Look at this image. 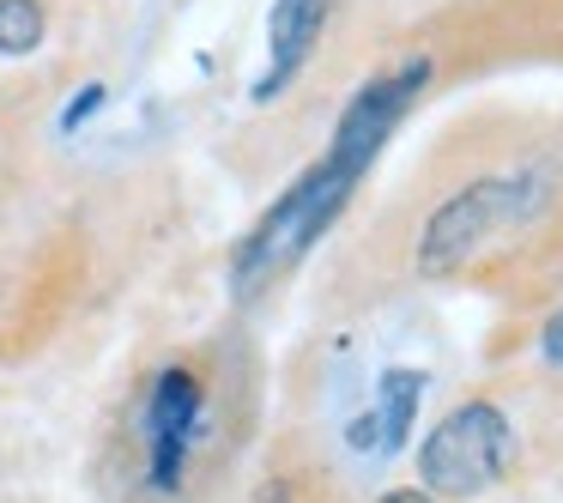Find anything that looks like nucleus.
<instances>
[{"label":"nucleus","mask_w":563,"mask_h":503,"mask_svg":"<svg viewBox=\"0 0 563 503\" xmlns=\"http://www.w3.org/2000/svg\"><path fill=\"white\" fill-rule=\"evenodd\" d=\"M364 176L369 171H364V164H352L345 152H333V146L321 152V158L309 164V171L297 176V183L285 188L267 212H261V225L249 231V243L236 249V285L255 292V285L291 273L297 261L316 249V237L340 219V207L352 200V188L364 183Z\"/></svg>","instance_id":"f257e3e1"},{"label":"nucleus","mask_w":563,"mask_h":503,"mask_svg":"<svg viewBox=\"0 0 563 503\" xmlns=\"http://www.w3.org/2000/svg\"><path fill=\"white\" fill-rule=\"evenodd\" d=\"M539 176L533 171H497L466 183L461 195H449L430 212L424 237H418V273L442 280V273H461L473 255H485L497 237H509L527 212L539 207Z\"/></svg>","instance_id":"f03ea898"},{"label":"nucleus","mask_w":563,"mask_h":503,"mask_svg":"<svg viewBox=\"0 0 563 503\" xmlns=\"http://www.w3.org/2000/svg\"><path fill=\"white\" fill-rule=\"evenodd\" d=\"M509 461H515V430L503 418V406L466 401L430 425L424 449H418V479L442 497H478V491L503 485Z\"/></svg>","instance_id":"7ed1b4c3"},{"label":"nucleus","mask_w":563,"mask_h":503,"mask_svg":"<svg viewBox=\"0 0 563 503\" xmlns=\"http://www.w3.org/2000/svg\"><path fill=\"white\" fill-rule=\"evenodd\" d=\"M207 418H212V401H207V382H200L195 364H170L152 376L146 401H140V473L158 497L183 491L188 479V461L195 449L207 442Z\"/></svg>","instance_id":"20e7f679"},{"label":"nucleus","mask_w":563,"mask_h":503,"mask_svg":"<svg viewBox=\"0 0 563 503\" xmlns=\"http://www.w3.org/2000/svg\"><path fill=\"white\" fill-rule=\"evenodd\" d=\"M333 19V0H273L267 7V67L255 98H279L321 50V31Z\"/></svg>","instance_id":"39448f33"},{"label":"nucleus","mask_w":563,"mask_h":503,"mask_svg":"<svg viewBox=\"0 0 563 503\" xmlns=\"http://www.w3.org/2000/svg\"><path fill=\"white\" fill-rule=\"evenodd\" d=\"M418 401H424V376H418V370H388L382 389H376V406L352 425V442L369 449V455L400 449L406 430H412V418H418Z\"/></svg>","instance_id":"423d86ee"},{"label":"nucleus","mask_w":563,"mask_h":503,"mask_svg":"<svg viewBox=\"0 0 563 503\" xmlns=\"http://www.w3.org/2000/svg\"><path fill=\"white\" fill-rule=\"evenodd\" d=\"M49 37L43 0H0V55H31Z\"/></svg>","instance_id":"0eeeda50"},{"label":"nucleus","mask_w":563,"mask_h":503,"mask_svg":"<svg viewBox=\"0 0 563 503\" xmlns=\"http://www.w3.org/2000/svg\"><path fill=\"white\" fill-rule=\"evenodd\" d=\"M98 103H103V86H91V91H86V98H74V103H67V116H62V128H79V122H86V116H91V110H98Z\"/></svg>","instance_id":"6e6552de"},{"label":"nucleus","mask_w":563,"mask_h":503,"mask_svg":"<svg viewBox=\"0 0 563 503\" xmlns=\"http://www.w3.org/2000/svg\"><path fill=\"white\" fill-rule=\"evenodd\" d=\"M539 346H545V358H551V364L563 370V309H558V316L545 321V333H539Z\"/></svg>","instance_id":"1a4fd4ad"},{"label":"nucleus","mask_w":563,"mask_h":503,"mask_svg":"<svg viewBox=\"0 0 563 503\" xmlns=\"http://www.w3.org/2000/svg\"><path fill=\"white\" fill-rule=\"evenodd\" d=\"M382 503H430V491H388Z\"/></svg>","instance_id":"9d476101"}]
</instances>
